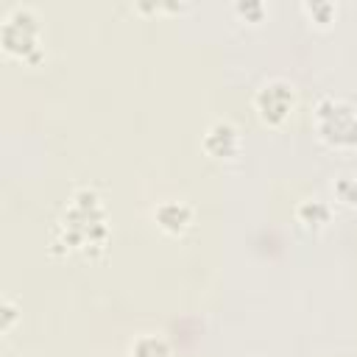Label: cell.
<instances>
[{
    "instance_id": "6da1fadb",
    "label": "cell",
    "mask_w": 357,
    "mask_h": 357,
    "mask_svg": "<svg viewBox=\"0 0 357 357\" xmlns=\"http://www.w3.org/2000/svg\"><path fill=\"white\" fill-rule=\"evenodd\" d=\"M112 237L109 226V212L95 187H75L67 206L61 209L56 229L50 234V254L53 257H67V254H81L84 259H98L103 257L106 245Z\"/></svg>"
},
{
    "instance_id": "7a4b0ae2",
    "label": "cell",
    "mask_w": 357,
    "mask_h": 357,
    "mask_svg": "<svg viewBox=\"0 0 357 357\" xmlns=\"http://www.w3.org/2000/svg\"><path fill=\"white\" fill-rule=\"evenodd\" d=\"M0 47L6 56L36 67L45 61V36H42V20L33 6L17 3L6 11L0 22Z\"/></svg>"
},
{
    "instance_id": "3957f363",
    "label": "cell",
    "mask_w": 357,
    "mask_h": 357,
    "mask_svg": "<svg viewBox=\"0 0 357 357\" xmlns=\"http://www.w3.org/2000/svg\"><path fill=\"white\" fill-rule=\"evenodd\" d=\"M318 139L332 151H357V109L335 95H321L312 109Z\"/></svg>"
},
{
    "instance_id": "277c9868",
    "label": "cell",
    "mask_w": 357,
    "mask_h": 357,
    "mask_svg": "<svg viewBox=\"0 0 357 357\" xmlns=\"http://www.w3.org/2000/svg\"><path fill=\"white\" fill-rule=\"evenodd\" d=\"M251 103H254V112H257L259 123L276 128V126H282V123L293 114V109H296V103H298V92H296V86H293L290 78H284V75H271V78H265V81L257 86Z\"/></svg>"
},
{
    "instance_id": "5b68a950",
    "label": "cell",
    "mask_w": 357,
    "mask_h": 357,
    "mask_svg": "<svg viewBox=\"0 0 357 357\" xmlns=\"http://www.w3.org/2000/svg\"><path fill=\"white\" fill-rule=\"evenodd\" d=\"M201 151L215 162H234L243 153V134L231 120L218 117L206 126L201 137Z\"/></svg>"
},
{
    "instance_id": "8992f818",
    "label": "cell",
    "mask_w": 357,
    "mask_h": 357,
    "mask_svg": "<svg viewBox=\"0 0 357 357\" xmlns=\"http://www.w3.org/2000/svg\"><path fill=\"white\" fill-rule=\"evenodd\" d=\"M192 220H195V209L190 201H181V198H167V201H159L153 206V223L159 231H165L167 237H181L192 229Z\"/></svg>"
},
{
    "instance_id": "52a82bcc",
    "label": "cell",
    "mask_w": 357,
    "mask_h": 357,
    "mask_svg": "<svg viewBox=\"0 0 357 357\" xmlns=\"http://www.w3.org/2000/svg\"><path fill=\"white\" fill-rule=\"evenodd\" d=\"M296 226L301 229V231H307V234H318V231H324L329 223H332V218H335V206L329 204V201H324V198H318V195H310V198H301L298 204H296Z\"/></svg>"
},
{
    "instance_id": "ba28073f",
    "label": "cell",
    "mask_w": 357,
    "mask_h": 357,
    "mask_svg": "<svg viewBox=\"0 0 357 357\" xmlns=\"http://www.w3.org/2000/svg\"><path fill=\"white\" fill-rule=\"evenodd\" d=\"M123 357H170V340L159 332H142L126 346Z\"/></svg>"
},
{
    "instance_id": "9c48e42d",
    "label": "cell",
    "mask_w": 357,
    "mask_h": 357,
    "mask_svg": "<svg viewBox=\"0 0 357 357\" xmlns=\"http://www.w3.org/2000/svg\"><path fill=\"white\" fill-rule=\"evenodd\" d=\"M301 14H304L310 22H315L318 28H326V25H332V20L337 17V6H335L332 0H304V3H301Z\"/></svg>"
},
{
    "instance_id": "30bf717a",
    "label": "cell",
    "mask_w": 357,
    "mask_h": 357,
    "mask_svg": "<svg viewBox=\"0 0 357 357\" xmlns=\"http://www.w3.org/2000/svg\"><path fill=\"white\" fill-rule=\"evenodd\" d=\"M332 198L346 209H357V178L354 176H337L332 181Z\"/></svg>"
},
{
    "instance_id": "8fae6325",
    "label": "cell",
    "mask_w": 357,
    "mask_h": 357,
    "mask_svg": "<svg viewBox=\"0 0 357 357\" xmlns=\"http://www.w3.org/2000/svg\"><path fill=\"white\" fill-rule=\"evenodd\" d=\"M231 11H234L240 20H245L248 25L262 22V20H265V14H268V8H265V3H262V0H237V3L231 6Z\"/></svg>"
},
{
    "instance_id": "7c38bea8",
    "label": "cell",
    "mask_w": 357,
    "mask_h": 357,
    "mask_svg": "<svg viewBox=\"0 0 357 357\" xmlns=\"http://www.w3.org/2000/svg\"><path fill=\"white\" fill-rule=\"evenodd\" d=\"M17 304L8 298V296H3V301H0V332L3 335H11V329H14V324H17Z\"/></svg>"
}]
</instances>
